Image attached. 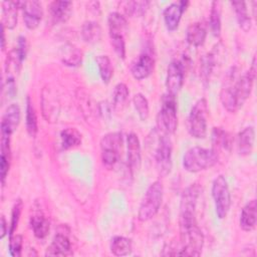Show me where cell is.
Segmentation results:
<instances>
[{
	"mask_svg": "<svg viewBox=\"0 0 257 257\" xmlns=\"http://www.w3.org/2000/svg\"><path fill=\"white\" fill-rule=\"evenodd\" d=\"M179 256H199L204 245V235L196 220V210L180 209Z\"/></svg>",
	"mask_w": 257,
	"mask_h": 257,
	"instance_id": "6da1fadb",
	"label": "cell"
},
{
	"mask_svg": "<svg viewBox=\"0 0 257 257\" xmlns=\"http://www.w3.org/2000/svg\"><path fill=\"white\" fill-rule=\"evenodd\" d=\"M219 156L214 149L194 147L189 149L183 156V167L187 172L198 173L214 167Z\"/></svg>",
	"mask_w": 257,
	"mask_h": 257,
	"instance_id": "7a4b0ae2",
	"label": "cell"
},
{
	"mask_svg": "<svg viewBox=\"0 0 257 257\" xmlns=\"http://www.w3.org/2000/svg\"><path fill=\"white\" fill-rule=\"evenodd\" d=\"M164 189L160 181L152 183L147 189L138 212V219L141 222L151 220L159 212L163 201Z\"/></svg>",
	"mask_w": 257,
	"mask_h": 257,
	"instance_id": "3957f363",
	"label": "cell"
},
{
	"mask_svg": "<svg viewBox=\"0 0 257 257\" xmlns=\"http://www.w3.org/2000/svg\"><path fill=\"white\" fill-rule=\"evenodd\" d=\"M159 128L165 135L174 134L178 126L176 96L167 93L162 98V106L158 114Z\"/></svg>",
	"mask_w": 257,
	"mask_h": 257,
	"instance_id": "277c9868",
	"label": "cell"
},
{
	"mask_svg": "<svg viewBox=\"0 0 257 257\" xmlns=\"http://www.w3.org/2000/svg\"><path fill=\"white\" fill-rule=\"evenodd\" d=\"M207 116H208L207 101L205 98H200L193 105L189 115L188 130L192 137L196 139H204L206 137Z\"/></svg>",
	"mask_w": 257,
	"mask_h": 257,
	"instance_id": "5b68a950",
	"label": "cell"
},
{
	"mask_svg": "<svg viewBox=\"0 0 257 257\" xmlns=\"http://www.w3.org/2000/svg\"><path fill=\"white\" fill-rule=\"evenodd\" d=\"M212 197L214 200L216 215L219 219H224L231 206V195L227 180L220 175L215 178L212 184Z\"/></svg>",
	"mask_w": 257,
	"mask_h": 257,
	"instance_id": "8992f818",
	"label": "cell"
},
{
	"mask_svg": "<svg viewBox=\"0 0 257 257\" xmlns=\"http://www.w3.org/2000/svg\"><path fill=\"white\" fill-rule=\"evenodd\" d=\"M121 145L122 137L120 133H109L101 138V161L105 168L111 169L118 162Z\"/></svg>",
	"mask_w": 257,
	"mask_h": 257,
	"instance_id": "52a82bcc",
	"label": "cell"
},
{
	"mask_svg": "<svg viewBox=\"0 0 257 257\" xmlns=\"http://www.w3.org/2000/svg\"><path fill=\"white\" fill-rule=\"evenodd\" d=\"M172 151L173 145L168 135L162 136L155 153L156 167L161 177H166L170 174L172 169Z\"/></svg>",
	"mask_w": 257,
	"mask_h": 257,
	"instance_id": "ba28073f",
	"label": "cell"
},
{
	"mask_svg": "<svg viewBox=\"0 0 257 257\" xmlns=\"http://www.w3.org/2000/svg\"><path fill=\"white\" fill-rule=\"evenodd\" d=\"M184 64L182 61L173 60L170 62L167 69L166 86L168 93L175 95L181 90L184 83Z\"/></svg>",
	"mask_w": 257,
	"mask_h": 257,
	"instance_id": "9c48e42d",
	"label": "cell"
},
{
	"mask_svg": "<svg viewBox=\"0 0 257 257\" xmlns=\"http://www.w3.org/2000/svg\"><path fill=\"white\" fill-rule=\"evenodd\" d=\"M21 9L25 26L31 30L35 29L39 25L43 15V10L40 2L36 0L23 1V6Z\"/></svg>",
	"mask_w": 257,
	"mask_h": 257,
	"instance_id": "30bf717a",
	"label": "cell"
},
{
	"mask_svg": "<svg viewBox=\"0 0 257 257\" xmlns=\"http://www.w3.org/2000/svg\"><path fill=\"white\" fill-rule=\"evenodd\" d=\"M255 77H256V73L248 70L245 74L239 77L233 85L231 84L233 91L237 97V100L241 106L251 94Z\"/></svg>",
	"mask_w": 257,
	"mask_h": 257,
	"instance_id": "8fae6325",
	"label": "cell"
},
{
	"mask_svg": "<svg viewBox=\"0 0 257 257\" xmlns=\"http://www.w3.org/2000/svg\"><path fill=\"white\" fill-rule=\"evenodd\" d=\"M189 2L180 1L171 3L164 10V21L169 31H174L178 28L183 12L186 10Z\"/></svg>",
	"mask_w": 257,
	"mask_h": 257,
	"instance_id": "7c38bea8",
	"label": "cell"
},
{
	"mask_svg": "<svg viewBox=\"0 0 257 257\" xmlns=\"http://www.w3.org/2000/svg\"><path fill=\"white\" fill-rule=\"evenodd\" d=\"M127 164L132 173L138 172L141 168V145L138 136L134 133L127 136Z\"/></svg>",
	"mask_w": 257,
	"mask_h": 257,
	"instance_id": "4fadbf2b",
	"label": "cell"
},
{
	"mask_svg": "<svg viewBox=\"0 0 257 257\" xmlns=\"http://www.w3.org/2000/svg\"><path fill=\"white\" fill-rule=\"evenodd\" d=\"M154 69V59L148 53L141 54L138 59L133 63L131 67V72L134 78L137 80H142L147 78Z\"/></svg>",
	"mask_w": 257,
	"mask_h": 257,
	"instance_id": "5bb4252c",
	"label": "cell"
},
{
	"mask_svg": "<svg viewBox=\"0 0 257 257\" xmlns=\"http://www.w3.org/2000/svg\"><path fill=\"white\" fill-rule=\"evenodd\" d=\"M72 254L71 243L65 234L57 233L47 247L46 256H68Z\"/></svg>",
	"mask_w": 257,
	"mask_h": 257,
	"instance_id": "9a60e30c",
	"label": "cell"
},
{
	"mask_svg": "<svg viewBox=\"0 0 257 257\" xmlns=\"http://www.w3.org/2000/svg\"><path fill=\"white\" fill-rule=\"evenodd\" d=\"M23 1H4L2 3V26L13 29L17 25V10L22 8Z\"/></svg>",
	"mask_w": 257,
	"mask_h": 257,
	"instance_id": "2e32d148",
	"label": "cell"
},
{
	"mask_svg": "<svg viewBox=\"0 0 257 257\" xmlns=\"http://www.w3.org/2000/svg\"><path fill=\"white\" fill-rule=\"evenodd\" d=\"M256 222H257V205H256V200L253 199L249 201L242 209L239 224L242 230L249 232L255 228Z\"/></svg>",
	"mask_w": 257,
	"mask_h": 257,
	"instance_id": "e0dca14e",
	"label": "cell"
},
{
	"mask_svg": "<svg viewBox=\"0 0 257 257\" xmlns=\"http://www.w3.org/2000/svg\"><path fill=\"white\" fill-rule=\"evenodd\" d=\"M72 11L70 1H53L49 4V13L54 23H62L69 19Z\"/></svg>",
	"mask_w": 257,
	"mask_h": 257,
	"instance_id": "ac0fdd59",
	"label": "cell"
},
{
	"mask_svg": "<svg viewBox=\"0 0 257 257\" xmlns=\"http://www.w3.org/2000/svg\"><path fill=\"white\" fill-rule=\"evenodd\" d=\"M207 36V28L203 22L191 23L186 31L187 42L194 47H199L204 44Z\"/></svg>",
	"mask_w": 257,
	"mask_h": 257,
	"instance_id": "d6986e66",
	"label": "cell"
},
{
	"mask_svg": "<svg viewBox=\"0 0 257 257\" xmlns=\"http://www.w3.org/2000/svg\"><path fill=\"white\" fill-rule=\"evenodd\" d=\"M255 132L253 126L243 128L238 135V152L242 156L250 155L254 147Z\"/></svg>",
	"mask_w": 257,
	"mask_h": 257,
	"instance_id": "ffe728a7",
	"label": "cell"
},
{
	"mask_svg": "<svg viewBox=\"0 0 257 257\" xmlns=\"http://www.w3.org/2000/svg\"><path fill=\"white\" fill-rule=\"evenodd\" d=\"M109 36H124L127 30V21L119 12H111L107 18Z\"/></svg>",
	"mask_w": 257,
	"mask_h": 257,
	"instance_id": "44dd1931",
	"label": "cell"
},
{
	"mask_svg": "<svg viewBox=\"0 0 257 257\" xmlns=\"http://www.w3.org/2000/svg\"><path fill=\"white\" fill-rule=\"evenodd\" d=\"M231 5L234 8L237 22L240 28L246 32L249 31L252 26V21L248 14L246 3L244 1H233L231 2Z\"/></svg>",
	"mask_w": 257,
	"mask_h": 257,
	"instance_id": "7402d4cb",
	"label": "cell"
},
{
	"mask_svg": "<svg viewBox=\"0 0 257 257\" xmlns=\"http://www.w3.org/2000/svg\"><path fill=\"white\" fill-rule=\"evenodd\" d=\"M30 226L33 234L38 239L45 238L49 233L50 223L48 219L40 214H36L30 217Z\"/></svg>",
	"mask_w": 257,
	"mask_h": 257,
	"instance_id": "603a6c76",
	"label": "cell"
},
{
	"mask_svg": "<svg viewBox=\"0 0 257 257\" xmlns=\"http://www.w3.org/2000/svg\"><path fill=\"white\" fill-rule=\"evenodd\" d=\"M110 251L115 256H126L133 251V242L130 238L115 236L110 241Z\"/></svg>",
	"mask_w": 257,
	"mask_h": 257,
	"instance_id": "cb8c5ba5",
	"label": "cell"
},
{
	"mask_svg": "<svg viewBox=\"0 0 257 257\" xmlns=\"http://www.w3.org/2000/svg\"><path fill=\"white\" fill-rule=\"evenodd\" d=\"M60 140L62 150H69L80 145L81 134L74 127H67L60 133Z\"/></svg>",
	"mask_w": 257,
	"mask_h": 257,
	"instance_id": "d4e9b609",
	"label": "cell"
},
{
	"mask_svg": "<svg viewBox=\"0 0 257 257\" xmlns=\"http://www.w3.org/2000/svg\"><path fill=\"white\" fill-rule=\"evenodd\" d=\"M81 35L85 42L95 43L100 39L101 29L97 22L95 21H85L81 28Z\"/></svg>",
	"mask_w": 257,
	"mask_h": 257,
	"instance_id": "484cf974",
	"label": "cell"
},
{
	"mask_svg": "<svg viewBox=\"0 0 257 257\" xmlns=\"http://www.w3.org/2000/svg\"><path fill=\"white\" fill-rule=\"evenodd\" d=\"M19 122H20V108L17 103H12L7 107L2 117L1 123L7 125L9 130L13 133L18 126Z\"/></svg>",
	"mask_w": 257,
	"mask_h": 257,
	"instance_id": "4316f807",
	"label": "cell"
},
{
	"mask_svg": "<svg viewBox=\"0 0 257 257\" xmlns=\"http://www.w3.org/2000/svg\"><path fill=\"white\" fill-rule=\"evenodd\" d=\"M25 123H26V130L30 137L35 138L38 126H37V117L35 113V109L33 106V103L29 96L26 98V113H25Z\"/></svg>",
	"mask_w": 257,
	"mask_h": 257,
	"instance_id": "83f0119b",
	"label": "cell"
},
{
	"mask_svg": "<svg viewBox=\"0 0 257 257\" xmlns=\"http://www.w3.org/2000/svg\"><path fill=\"white\" fill-rule=\"evenodd\" d=\"M95 60L101 80L104 83H108L113 75V68L109 57L107 55H97Z\"/></svg>",
	"mask_w": 257,
	"mask_h": 257,
	"instance_id": "f1b7e54d",
	"label": "cell"
},
{
	"mask_svg": "<svg viewBox=\"0 0 257 257\" xmlns=\"http://www.w3.org/2000/svg\"><path fill=\"white\" fill-rule=\"evenodd\" d=\"M209 26L212 34L215 37H218L221 33V5L218 1L212 2Z\"/></svg>",
	"mask_w": 257,
	"mask_h": 257,
	"instance_id": "f546056e",
	"label": "cell"
},
{
	"mask_svg": "<svg viewBox=\"0 0 257 257\" xmlns=\"http://www.w3.org/2000/svg\"><path fill=\"white\" fill-rule=\"evenodd\" d=\"M212 143L218 149L230 150L232 145L231 136L221 127H214L212 132Z\"/></svg>",
	"mask_w": 257,
	"mask_h": 257,
	"instance_id": "4dcf8cb0",
	"label": "cell"
},
{
	"mask_svg": "<svg viewBox=\"0 0 257 257\" xmlns=\"http://www.w3.org/2000/svg\"><path fill=\"white\" fill-rule=\"evenodd\" d=\"M128 93H130L128 88L124 83L120 82L115 85L113 92H112V105L115 110L122 109V107L124 106V103L128 97Z\"/></svg>",
	"mask_w": 257,
	"mask_h": 257,
	"instance_id": "1f68e13d",
	"label": "cell"
},
{
	"mask_svg": "<svg viewBox=\"0 0 257 257\" xmlns=\"http://www.w3.org/2000/svg\"><path fill=\"white\" fill-rule=\"evenodd\" d=\"M149 5V1H128L125 2L124 12L131 17H140L146 13Z\"/></svg>",
	"mask_w": 257,
	"mask_h": 257,
	"instance_id": "d6a6232c",
	"label": "cell"
},
{
	"mask_svg": "<svg viewBox=\"0 0 257 257\" xmlns=\"http://www.w3.org/2000/svg\"><path fill=\"white\" fill-rule=\"evenodd\" d=\"M133 102L141 120H147L150 115V107L146 96L142 93H136L133 97Z\"/></svg>",
	"mask_w": 257,
	"mask_h": 257,
	"instance_id": "836d02e7",
	"label": "cell"
},
{
	"mask_svg": "<svg viewBox=\"0 0 257 257\" xmlns=\"http://www.w3.org/2000/svg\"><path fill=\"white\" fill-rule=\"evenodd\" d=\"M22 208H23V203L20 199L16 200L13 207H12V211H11V221H10V226H9V236L13 235L15 230L17 229L18 226V222L20 219V215L22 212Z\"/></svg>",
	"mask_w": 257,
	"mask_h": 257,
	"instance_id": "e575fe53",
	"label": "cell"
},
{
	"mask_svg": "<svg viewBox=\"0 0 257 257\" xmlns=\"http://www.w3.org/2000/svg\"><path fill=\"white\" fill-rule=\"evenodd\" d=\"M81 51L70 46L62 55V61L68 66H77L81 62Z\"/></svg>",
	"mask_w": 257,
	"mask_h": 257,
	"instance_id": "d590c367",
	"label": "cell"
},
{
	"mask_svg": "<svg viewBox=\"0 0 257 257\" xmlns=\"http://www.w3.org/2000/svg\"><path fill=\"white\" fill-rule=\"evenodd\" d=\"M23 246V238L21 235H11L9 239V253L13 257H19L21 255Z\"/></svg>",
	"mask_w": 257,
	"mask_h": 257,
	"instance_id": "8d00e7d4",
	"label": "cell"
},
{
	"mask_svg": "<svg viewBox=\"0 0 257 257\" xmlns=\"http://www.w3.org/2000/svg\"><path fill=\"white\" fill-rule=\"evenodd\" d=\"M110 38V44L116 53V55L124 59L125 57V42H124V36H109Z\"/></svg>",
	"mask_w": 257,
	"mask_h": 257,
	"instance_id": "74e56055",
	"label": "cell"
},
{
	"mask_svg": "<svg viewBox=\"0 0 257 257\" xmlns=\"http://www.w3.org/2000/svg\"><path fill=\"white\" fill-rule=\"evenodd\" d=\"M20 59L23 61L26 57L27 54V41L24 36H19L18 37V42H17V47L15 48Z\"/></svg>",
	"mask_w": 257,
	"mask_h": 257,
	"instance_id": "f35d334b",
	"label": "cell"
},
{
	"mask_svg": "<svg viewBox=\"0 0 257 257\" xmlns=\"http://www.w3.org/2000/svg\"><path fill=\"white\" fill-rule=\"evenodd\" d=\"M0 227H1V231H0V238L3 239L5 237V235L7 234V232L9 231L8 230V226H7V222L5 220V217L2 215L1 216V223H0Z\"/></svg>",
	"mask_w": 257,
	"mask_h": 257,
	"instance_id": "ab89813d",
	"label": "cell"
},
{
	"mask_svg": "<svg viewBox=\"0 0 257 257\" xmlns=\"http://www.w3.org/2000/svg\"><path fill=\"white\" fill-rule=\"evenodd\" d=\"M4 27L1 25V31H2V49L5 48V32H4Z\"/></svg>",
	"mask_w": 257,
	"mask_h": 257,
	"instance_id": "60d3db41",
	"label": "cell"
}]
</instances>
